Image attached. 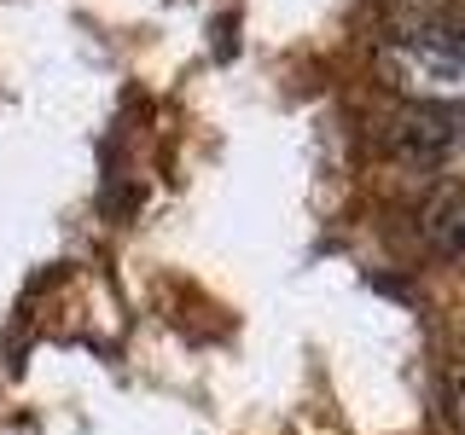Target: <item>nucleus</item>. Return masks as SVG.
I'll list each match as a JSON object with an SVG mask.
<instances>
[{"label":"nucleus","instance_id":"nucleus-2","mask_svg":"<svg viewBox=\"0 0 465 435\" xmlns=\"http://www.w3.org/2000/svg\"><path fill=\"white\" fill-rule=\"evenodd\" d=\"M425 238L442 256H465V186H448V192L430 198L425 209Z\"/></svg>","mask_w":465,"mask_h":435},{"label":"nucleus","instance_id":"nucleus-4","mask_svg":"<svg viewBox=\"0 0 465 435\" xmlns=\"http://www.w3.org/2000/svg\"><path fill=\"white\" fill-rule=\"evenodd\" d=\"M448 418H454V424H465V360L448 372Z\"/></svg>","mask_w":465,"mask_h":435},{"label":"nucleus","instance_id":"nucleus-1","mask_svg":"<svg viewBox=\"0 0 465 435\" xmlns=\"http://www.w3.org/2000/svg\"><path fill=\"white\" fill-rule=\"evenodd\" d=\"M372 64L401 99H413L425 111L465 105V47L454 29L419 24V29H401V35H384Z\"/></svg>","mask_w":465,"mask_h":435},{"label":"nucleus","instance_id":"nucleus-3","mask_svg":"<svg viewBox=\"0 0 465 435\" xmlns=\"http://www.w3.org/2000/svg\"><path fill=\"white\" fill-rule=\"evenodd\" d=\"M396 145H401V151H413V157H436V151L454 145V128L419 105L413 116H401V122H396Z\"/></svg>","mask_w":465,"mask_h":435}]
</instances>
